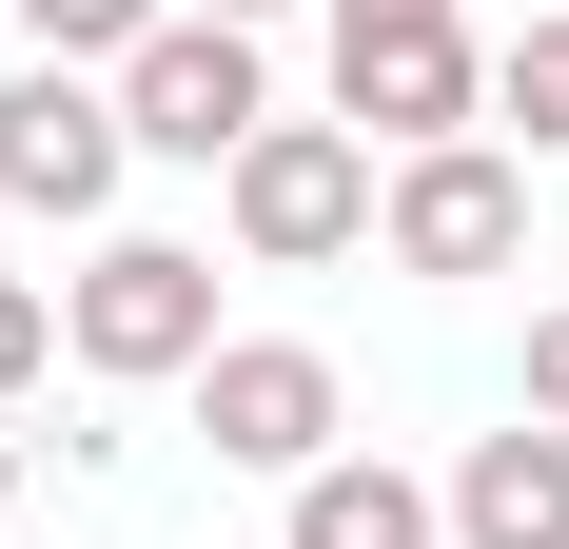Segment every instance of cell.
I'll return each instance as SVG.
<instances>
[{
    "instance_id": "1",
    "label": "cell",
    "mask_w": 569,
    "mask_h": 549,
    "mask_svg": "<svg viewBox=\"0 0 569 549\" xmlns=\"http://www.w3.org/2000/svg\"><path fill=\"white\" fill-rule=\"evenodd\" d=\"M335 118H353V138H393V158L471 138V118H491L471 20H452V0H335Z\"/></svg>"
},
{
    "instance_id": "2",
    "label": "cell",
    "mask_w": 569,
    "mask_h": 549,
    "mask_svg": "<svg viewBox=\"0 0 569 549\" xmlns=\"http://www.w3.org/2000/svg\"><path fill=\"white\" fill-rule=\"evenodd\" d=\"M59 353L99 392H158L217 353V256H177V236H99L79 256V295H59Z\"/></svg>"
},
{
    "instance_id": "3",
    "label": "cell",
    "mask_w": 569,
    "mask_h": 549,
    "mask_svg": "<svg viewBox=\"0 0 569 549\" xmlns=\"http://www.w3.org/2000/svg\"><path fill=\"white\" fill-rule=\"evenodd\" d=\"M217 197H236V256L256 274H315V256L373 236V138H353V118H256L217 158Z\"/></svg>"
},
{
    "instance_id": "4",
    "label": "cell",
    "mask_w": 569,
    "mask_h": 549,
    "mask_svg": "<svg viewBox=\"0 0 569 549\" xmlns=\"http://www.w3.org/2000/svg\"><path fill=\"white\" fill-rule=\"evenodd\" d=\"M118 118H138V158H197V177H217L236 138L276 118V79H256V20H197V0H177L158 40L118 59Z\"/></svg>"
},
{
    "instance_id": "5",
    "label": "cell",
    "mask_w": 569,
    "mask_h": 549,
    "mask_svg": "<svg viewBox=\"0 0 569 549\" xmlns=\"http://www.w3.org/2000/svg\"><path fill=\"white\" fill-rule=\"evenodd\" d=\"M373 236H393V274H511V256H530V158H491V138H432V158H393Z\"/></svg>"
},
{
    "instance_id": "6",
    "label": "cell",
    "mask_w": 569,
    "mask_h": 549,
    "mask_svg": "<svg viewBox=\"0 0 569 549\" xmlns=\"http://www.w3.org/2000/svg\"><path fill=\"white\" fill-rule=\"evenodd\" d=\"M335 353H315V333H217V353H197V432L236 451V471H335Z\"/></svg>"
},
{
    "instance_id": "7",
    "label": "cell",
    "mask_w": 569,
    "mask_h": 549,
    "mask_svg": "<svg viewBox=\"0 0 569 549\" xmlns=\"http://www.w3.org/2000/svg\"><path fill=\"white\" fill-rule=\"evenodd\" d=\"M118 177H138V118H118V79H79V59L0 79V197H20V217H99Z\"/></svg>"
},
{
    "instance_id": "8",
    "label": "cell",
    "mask_w": 569,
    "mask_h": 549,
    "mask_svg": "<svg viewBox=\"0 0 569 549\" xmlns=\"http://www.w3.org/2000/svg\"><path fill=\"white\" fill-rule=\"evenodd\" d=\"M452 549H569V432H550V412H530V432H471Z\"/></svg>"
},
{
    "instance_id": "9",
    "label": "cell",
    "mask_w": 569,
    "mask_h": 549,
    "mask_svg": "<svg viewBox=\"0 0 569 549\" xmlns=\"http://www.w3.org/2000/svg\"><path fill=\"white\" fill-rule=\"evenodd\" d=\"M276 549H452V491H412L393 451H335V471H295Z\"/></svg>"
},
{
    "instance_id": "10",
    "label": "cell",
    "mask_w": 569,
    "mask_h": 549,
    "mask_svg": "<svg viewBox=\"0 0 569 549\" xmlns=\"http://www.w3.org/2000/svg\"><path fill=\"white\" fill-rule=\"evenodd\" d=\"M491 118H511L530 158H569V20H530V40L491 59Z\"/></svg>"
},
{
    "instance_id": "11",
    "label": "cell",
    "mask_w": 569,
    "mask_h": 549,
    "mask_svg": "<svg viewBox=\"0 0 569 549\" xmlns=\"http://www.w3.org/2000/svg\"><path fill=\"white\" fill-rule=\"evenodd\" d=\"M20 20H40V59H79V79H118V59L158 40L177 0H20Z\"/></svg>"
},
{
    "instance_id": "12",
    "label": "cell",
    "mask_w": 569,
    "mask_h": 549,
    "mask_svg": "<svg viewBox=\"0 0 569 549\" xmlns=\"http://www.w3.org/2000/svg\"><path fill=\"white\" fill-rule=\"evenodd\" d=\"M59 373V295H20V274H0V392H40Z\"/></svg>"
},
{
    "instance_id": "13",
    "label": "cell",
    "mask_w": 569,
    "mask_h": 549,
    "mask_svg": "<svg viewBox=\"0 0 569 549\" xmlns=\"http://www.w3.org/2000/svg\"><path fill=\"white\" fill-rule=\"evenodd\" d=\"M530 412L569 432V315H530Z\"/></svg>"
},
{
    "instance_id": "14",
    "label": "cell",
    "mask_w": 569,
    "mask_h": 549,
    "mask_svg": "<svg viewBox=\"0 0 569 549\" xmlns=\"http://www.w3.org/2000/svg\"><path fill=\"white\" fill-rule=\"evenodd\" d=\"M197 20H276V0H197Z\"/></svg>"
}]
</instances>
